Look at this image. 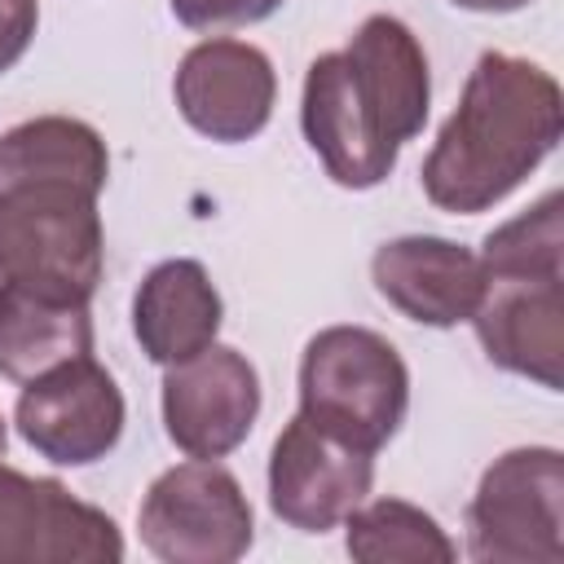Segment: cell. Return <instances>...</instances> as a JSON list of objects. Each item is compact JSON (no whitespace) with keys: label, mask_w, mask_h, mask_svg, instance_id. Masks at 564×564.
<instances>
[{"label":"cell","mask_w":564,"mask_h":564,"mask_svg":"<svg viewBox=\"0 0 564 564\" xmlns=\"http://www.w3.org/2000/svg\"><path fill=\"white\" fill-rule=\"evenodd\" d=\"M427 101L419 35L392 13H370L344 48L308 62L300 128L335 185L375 189L397 167L401 145L423 132Z\"/></svg>","instance_id":"6da1fadb"},{"label":"cell","mask_w":564,"mask_h":564,"mask_svg":"<svg viewBox=\"0 0 564 564\" xmlns=\"http://www.w3.org/2000/svg\"><path fill=\"white\" fill-rule=\"evenodd\" d=\"M564 97L551 70L511 53H480L454 115L423 159L432 207L476 216L502 203L560 145Z\"/></svg>","instance_id":"7a4b0ae2"},{"label":"cell","mask_w":564,"mask_h":564,"mask_svg":"<svg viewBox=\"0 0 564 564\" xmlns=\"http://www.w3.org/2000/svg\"><path fill=\"white\" fill-rule=\"evenodd\" d=\"M485 295L471 313L485 357L560 392L564 383V198L551 189L502 220L485 247Z\"/></svg>","instance_id":"3957f363"},{"label":"cell","mask_w":564,"mask_h":564,"mask_svg":"<svg viewBox=\"0 0 564 564\" xmlns=\"http://www.w3.org/2000/svg\"><path fill=\"white\" fill-rule=\"evenodd\" d=\"M106 264L97 194L66 181L0 189V286L93 300Z\"/></svg>","instance_id":"277c9868"},{"label":"cell","mask_w":564,"mask_h":564,"mask_svg":"<svg viewBox=\"0 0 564 564\" xmlns=\"http://www.w3.org/2000/svg\"><path fill=\"white\" fill-rule=\"evenodd\" d=\"M410 410V370L370 326H326L300 357V414L375 454Z\"/></svg>","instance_id":"5b68a950"},{"label":"cell","mask_w":564,"mask_h":564,"mask_svg":"<svg viewBox=\"0 0 564 564\" xmlns=\"http://www.w3.org/2000/svg\"><path fill=\"white\" fill-rule=\"evenodd\" d=\"M467 551L480 564L564 560V454L520 445L494 458L467 502Z\"/></svg>","instance_id":"8992f818"},{"label":"cell","mask_w":564,"mask_h":564,"mask_svg":"<svg viewBox=\"0 0 564 564\" xmlns=\"http://www.w3.org/2000/svg\"><path fill=\"white\" fill-rule=\"evenodd\" d=\"M137 529L163 564H234L256 538L251 502L229 467L189 458L154 476L141 498Z\"/></svg>","instance_id":"52a82bcc"},{"label":"cell","mask_w":564,"mask_h":564,"mask_svg":"<svg viewBox=\"0 0 564 564\" xmlns=\"http://www.w3.org/2000/svg\"><path fill=\"white\" fill-rule=\"evenodd\" d=\"M123 392L93 352L26 379L13 410L22 441L57 467H88L106 458L123 436Z\"/></svg>","instance_id":"ba28073f"},{"label":"cell","mask_w":564,"mask_h":564,"mask_svg":"<svg viewBox=\"0 0 564 564\" xmlns=\"http://www.w3.org/2000/svg\"><path fill=\"white\" fill-rule=\"evenodd\" d=\"M119 524L62 480L0 463V564H119Z\"/></svg>","instance_id":"9c48e42d"},{"label":"cell","mask_w":564,"mask_h":564,"mask_svg":"<svg viewBox=\"0 0 564 564\" xmlns=\"http://www.w3.org/2000/svg\"><path fill=\"white\" fill-rule=\"evenodd\" d=\"M375 454L339 441L313 419L295 414L269 449V507L300 533H326L366 502Z\"/></svg>","instance_id":"30bf717a"},{"label":"cell","mask_w":564,"mask_h":564,"mask_svg":"<svg viewBox=\"0 0 564 564\" xmlns=\"http://www.w3.org/2000/svg\"><path fill=\"white\" fill-rule=\"evenodd\" d=\"M260 414V375L229 348L207 344L198 357L167 366L163 375V427L185 458L234 454Z\"/></svg>","instance_id":"8fae6325"},{"label":"cell","mask_w":564,"mask_h":564,"mask_svg":"<svg viewBox=\"0 0 564 564\" xmlns=\"http://www.w3.org/2000/svg\"><path fill=\"white\" fill-rule=\"evenodd\" d=\"M181 119L220 145H238L264 132L273 101H278V75L264 48L247 40H203L194 44L172 79Z\"/></svg>","instance_id":"7c38bea8"},{"label":"cell","mask_w":564,"mask_h":564,"mask_svg":"<svg viewBox=\"0 0 564 564\" xmlns=\"http://www.w3.org/2000/svg\"><path fill=\"white\" fill-rule=\"evenodd\" d=\"M370 278H375V291L419 326L471 322L485 295L480 256L463 242L432 238V234H405L383 242L370 260Z\"/></svg>","instance_id":"4fadbf2b"},{"label":"cell","mask_w":564,"mask_h":564,"mask_svg":"<svg viewBox=\"0 0 564 564\" xmlns=\"http://www.w3.org/2000/svg\"><path fill=\"white\" fill-rule=\"evenodd\" d=\"M225 304L207 269L189 256L154 264L132 295V335L154 366H176L216 344Z\"/></svg>","instance_id":"5bb4252c"},{"label":"cell","mask_w":564,"mask_h":564,"mask_svg":"<svg viewBox=\"0 0 564 564\" xmlns=\"http://www.w3.org/2000/svg\"><path fill=\"white\" fill-rule=\"evenodd\" d=\"M93 352L88 300L35 286H0V375L26 383L70 357Z\"/></svg>","instance_id":"9a60e30c"},{"label":"cell","mask_w":564,"mask_h":564,"mask_svg":"<svg viewBox=\"0 0 564 564\" xmlns=\"http://www.w3.org/2000/svg\"><path fill=\"white\" fill-rule=\"evenodd\" d=\"M110 176L106 141L93 123L70 115H40L0 132V189L31 181H66L101 194Z\"/></svg>","instance_id":"2e32d148"},{"label":"cell","mask_w":564,"mask_h":564,"mask_svg":"<svg viewBox=\"0 0 564 564\" xmlns=\"http://www.w3.org/2000/svg\"><path fill=\"white\" fill-rule=\"evenodd\" d=\"M344 546L361 564H449L458 555L445 529L405 498L357 502L344 516Z\"/></svg>","instance_id":"e0dca14e"},{"label":"cell","mask_w":564,"mask_h":564,"mask_svg":"<svg viewBox=\"0 0 564 564\" xmlns=\"http://www.w3.org/2000/svg\"><path fill=\"white\" fill-rule=\"evenodd\" d=\"M282 0H172V13L189 31H220V26H251L278 13Z\"/></svg>","instance_id":"ac0fdd59"},{"label":"cell","mask_w":564,"mask_h":564,"mask_svg":"<svg viewBox=\"0 0 564 564\" xmlns=\"http://www.w3.org/2000/svg\"><path fill=\"white\" fill-rule=\"evenodd\" d=\"M40 26V4L35 0H0V75L13 70Z\"/></svg>","instance_id":"d6986e66"},{"label":"cell","mask_w":564,"mask_h":564,"mask_svg":"<svg viewBox=\"0 0 564 564\" xmlns=\"http://www.w3.org/2000/svg\"><path fill=\"white\" fill-rule=\"evenodd\" d=\"M449 4L471 9V13H516V9H524V4H533V0H449Z\"/></svg>","instance_id":"ffe728a7"},{"label":"cell","mask_w":564,"mask_h":564,"mask_svg":"<svg viewBox=\"0 0 564 564\" xmlns=\"http://www.w3.org/2000/svg\"><path fill=\"white\" fill-rule=\"evenodd\" d=\"M4 445H9V427H4V414H0V458H4Z\"/></svg>","instance_id":"44dd1931"}]
</instances>
